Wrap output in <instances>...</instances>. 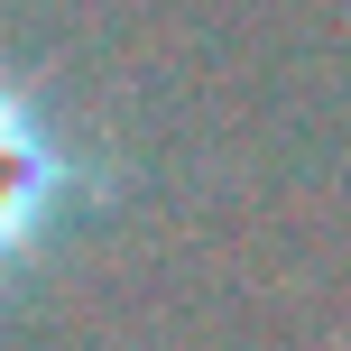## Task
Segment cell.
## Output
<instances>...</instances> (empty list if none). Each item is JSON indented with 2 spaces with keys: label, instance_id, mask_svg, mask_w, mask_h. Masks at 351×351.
Returning <instances> with one entry per match:
<instances>
[{
  "label": "cell",
  "instance_id": "obj_1",
  "mask_svg": "<svg viewBox=\"0 0 351 351\" xmlns=\"http://www.w3.org/2000/svg\"><path fill=\"white\" fill-rule=\"evenodd\" d=\"M130 185L139 176L111 148H93L37 74H19L0 56V315L56 268V250L84 222L130 204Z\"/></svg>",
  "mask_w": 351,
  "mask_h": 351
}]
</instances>
